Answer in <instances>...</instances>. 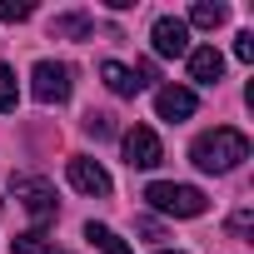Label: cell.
I'll list each match as a JSON object with an SVG mask.
<instances>
[{
  "label": "cell",
  "mask_w": 254,
  "mask_h": 254,
  "mask_svg": "<svg viewBox=\"0 0 254 254\" xmlns=\"http://www.w3.org/2000/svg\"><path fill=\"white\" fill-rule=\"evenodd\" d=\"M70 90H75V70H70V65L40 60V65L30 70V95H35L40 105H65Z\"/></svg>",
  "instance_id": "3"
},
{
  "label": "cell",
  "mask_w": 254,
  "mask_h": 254,
  "mask_svg": "<svg viewBox=\"0 0 254 254\" xmlns=\"http://www.w3.org/2000/svg\"><path fill=\"white\" fill-rule=\"evenodd\" d=\"M229 20V5H219V0H194L190 5V20L185 25H199V30H219Z\"/></svg>",
  "instance_id": "12"
},
{
  "label": "cell",
  "mask_w": 254,
  "mask_h": 254,
  "mask_svg": "<svg viewBox=\"0 0 254 254\" xmlns=\"http://www.w3.org/2000/svg\"><path fill=\"white\" fill-rule=\"evenodd\" d=\"M20 105V85H15V70L5 65V60H0V115H10Z\"/></svg>",
  "instance_id": "14"
},
{
  "label": "cell",
  "mask_w": 254,
  "mask_h": 254,
  "mask_svg": "<svg viewBox=\"0 0 254 254\" xmlns=\"http://www.w3.org/2000/svg\"><path fill=\"white\" fill-rule=\"evenodd\" d=\"M10 254H55V244H50L40 229H30V234H20V239H15V249H10Z\"/></svg>",
  "instance_id": "15"
},
{
  "label": "cell",
  "mask_w": 254,
  "mask_h": 254,
  "mask_svg": "<svg viewBox=\"0 0 254 254\" xmlns=\"http://www.w3.org/2000/svg\"><path fill=\"white\" fill-rule=\"evenodd\" d=\"M160 254H180V249H160Z\"/></svg>",
  "instance_id": "21"
},
{
  "label": "cell",
  "mask_w": 254,
  "mask_h": 254,
  "mask_svg": "<svg viewBox=\"0 0 254 254\" xmlns=\"http://www.w3.org/2000/svg\"><path fill=\"white\" fill-rule=\"evenodd\" d=\"M254 229V209H234L229 214V234H249Z\"/></svg>",
  "instance_id": "18"
},
{
  "label": "cell",
  "mask_w": 254,
  "mask_h": 254,
  "mask_svg": "<svg viewBox=\"0 0 254 254\" xmlns=\"http://www.w3.org/2000/svg\"><path fill=\"white\" fill-rule=\"evenodd\" d=\"M30 15H35V5H30V0H0V20H5V25L30 20Z\"/></svg>",
  "instance_id": "16"
},
{
  "label": "cell",
  "mask_w": 254,
  "mask_h": 254,
  "mask_svg": "<svg viewBox=\"0 0 254 254\" xmlns=\"http://www.w3.org/2000/svg\"><path fill=\"white\" fill-rule=\"evenodd\" d=\"M145 199H150L160 214H175V219H199V214L209 209L204 190H194V185H175V180H155V185L145 190Z\"/></svg>",
  "instance_id": "2"
},
{
  "label": "cell",
  "mask_w": 254,
  "mask_h": 254,
  "mask_svg": "<svg viewBox=\"0 0 254 254\" xmlns=\"http://www.w3.org/2000/svg\"><path fill=\"white\" fill-rule=\"evenodd\" d=\"M194 110H199L194 90H185V85H165V90H155V115H160V120L180 125V120H190Z\"/></svg>",
  "instance_id": "8"
},
{
  "label": "cell",
  "mask_w": 254,
  "mask_h": 254,
  "mask_svg": "<svg viewBox=\"0 0 254 254\" xmlns=\"http://www.w3.org/2000/svg\"><path fill=\"white\" fill-rule=\"evenodd\" d=\"M70 185H75L80 194H95V199H105V194L115 190L110 175H105V165L90 160V155H70Z\"/></svg>",
  "instance_id": "6"
},
{
  "label": "cell",
  "mask_w": 254,
  "mask_h": 254,
  "mask_svg": "<svg viewBox=\"0 0 254 254\" xmlns=\"http://www.w3.org/2000/svg\"><path fill=\"white\" fill-rule=\"evenodd\" d=\"M219 75H224V55H219L214 45L190 50V80H194V85H219Z\"/></svg>",
  "instance_id": "9"
},
{
  "label": "cell",
  "mask_w": 254,
  "mask_h": 254,
  "mask_svg": "<svg viewBox=\"0 0 254 254\" xmlns=\"http://www.w3.org/2000/svg\"><path fill=\"white\" fill-rule=\"evenodd\" d=\"M135 229H140V234H145V239H160V224H155V219H140V224H135Z\"/></svg>",
  "instance_id": "20"
},
{
  "label": "cell",
  "mask_w": 254,
  "mask_h": 254,
  "mask_svg": "<svg viewBox=\"0 0 254 254\" xmlns=\"http://www.w3.org/2000/svg\"><path fill=\"white\" fill-rule=\"evenodd\" d=\"M100 80H105V85H110L120 100H135V95L145 90V80H140L130 65H120V60H105V65H100Z\"/></svg>",
  "instance_id": "10"
},
{
  "label": "cell",
  "mask_w": 254,
  "mask_h": 254,
  "mask_svg": "<svg viewBox=\"0 0 254 254\" xmlns=\"http://www.w3.org/2000/svg\"><path fill=\"white\" fill-rule=\"evenodd\" d=\"M85 239H90V244H95V249H105V254H135V249H130V244H125V239H120V234H115V229H105V224H95V219H90V224H85Z\"/></svg>",
  "instance_id": "13"
},
{
  "label": "cell",
  "mask_w": 254,
  "mask_h": 254,
  "mask_svg": "<svg viewBox=\"0 0 254 254\" xmlns=\"http://www.w3.org/2000/svg\"><path fill=\"white\" fill-rule=\"evenodd\" d=\"M234 55H239V60H244V65H249V60H254V30H244V35H239V40H234Z\"/></svg>",
  "instance_id": "19"
},
{
  "label": "cell",
  "mask_w": 254,
  "mask_h": 254,
  "mask_svg": "<svg viewBox=\"0 0 254 254\" xmlns=\"http://www.w3.org/2000/svg\"><path fill=\"white\" fill-rule=\"evenodd\" d=\"M10 190H15V199L25 204V214L35 219V224H45V219H55V209H60V199H55V190L40 180V175H15L10 180Z\"/></svg>",
  "instance_id": "4"
},
{
  "label": "cell",
  "mask_w": 254,
  "mask_h": 254,
  "mask_svg": "<svg viewBox=\"0 0 254 254\" xmlns=\"http://www.w3.org/2000/svg\"><path fill=\"white\" fill-rule=\"evenodd\" d=\"M50 35H55V40H90L95 25H90V15L70 10V15H55V20H50Z\"/></svg>",
  "instance_id": "11"
},
{
  "label": "cell",
  "mask_w": 254,
  "mask_h": 254,
  "mask_svg": "<svg viewBox=\"0 0 254 254\" xmlns=\"http://www.w3.org/2000/svg\"><path fill=\"white\" fill-rule=\"evenodd\" d=\"M120 145H125V165H130V170H155V165L165 160V145H160V135L150 130V125H135V130H125V135H120Z\"/></svg>",
  "instance_id": "5"
},
{
  "label": "cell",
  "mask_w": 254,
  "mask_h": 254,
  "mask_svg": "<svg viewBox=\"0 0 254 254\" xmlns=\"http://www.w3.org/2000/svg\"><path fill=\"white\" fill-rule=\"evenodd\" d=\"M190 160L204 175H229V170H239L249 160V135L244 130H229V125H214V130H204L190 145Z\"/></svg>",
  "instance_id": "1"
},
{
  "label": "cell",
  "mask_w": 254,
  "mask_h": 254,
  "mask_svg": "<svg viewBox=\"0 0 254 254\" xmlns=\"http://www.w3.org/2000/svg\"><path fill=\"white\" fill-rule=\"evenodd\" d=\"M150 45H155V55H190V25L175 15H160L150 30Z\"/></svg>",
  "instance_id": "7"
},
{
  "label": "cell",
  "mask_w": 254,
  "mask_h": 254,
  "mask_svg": "<svg viewBox=\"0 0 254 254\" xmlns=\"http://www.w3.org/2000/svg\"><path fill=\"white\" fill-rule=\"evenodd\" d=\"M85 135H95V140H110L115 135V115H85Z\"/></svg>",
  "instance_id": "17"
}]
</instances>
